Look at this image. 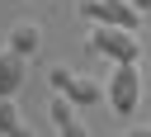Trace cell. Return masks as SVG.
Returning a JSON list of instances; mask_svg holds the SVG:
<instances>
[{
	"mask_svg": "<svg viewBox=\"0 0 151 137\" xmlns=\"http://www.w3.org/2000/svg\"><path fill=\"white\" fill-rule=\"evenodd\" d=\"M85 43H90V52L109 57L113 66H123V61H137V57H142V38H137V28H118V24H94Z\"/></svg>",
	"mask_w": 151,
	"mask_h": 137,
	"instance_id": "cell-1",
	"label": "cell"
},
{
	"mask_svg": "<svg viewBox=\"0 0 151 137\" xmlns=\"http://www.w3.org/2000/svg\"><path fill=\"white\" fill-rule=\"evenodd\" d=\"M80 14L90 24H118V28H137L142 24V14L127 0H80Z\"/></svg>",
	"mask_w": 151,
	"mask_h": 137,
	"instance_id": "cell-4",
	"label": "cell"
},
{
	"mask_svg": "<svg viewBox=\"0 0 151 137\" xmlns=\"http://www.w3.org/2000/svg\"><path fill=\"white\" fill-rule=\"evenodd\" d=\"M47 113H52V123H57V128H61V123H71V118H76V104H71V99H61V94H57V99H52V104H47Z\"/></svg>",
	"mask_w": 151,
	"mask_h": 137,
	"instance_id": "cell-8",
	"label": "cell"
},
{
	"mask_svg": "<svg viewBox=\"0 0 151 137\" xmlns=\"http://www.w3.org/2000/svg\"><path fill=\"white\" fill-rule=\"evenodd\" d=\"M9 137H33V132H28V128H24V123H19V128H14V132H9Z\"/></svg>",
	"mask_w": 151,
	"mask_h": 137,
	"instance_id": "cell-12",
	"label": "cell"
},
{
	"mask_svg": "<svg viewBox=\"0 0 151 137\" xmlns=\"http://www.w3.org/2000/svg\"><path fill=\"white\" fill-rule=\"evenodd\" d=\"M104 99H109L113 113H132V109H137V99H142V71H137V61H123V66L109 71Z\"/></svg>",
	"mask_w": 151,
	"mask_h": 137,
	"instance_id": "cell-3",
	"label": "cell"
},
{
	"mask_svg": "<svg viewBox=\"0 0 151 137\" xmlns=\"http://www.w3.org/2000/svg\"><path fill=\"white\" fill-rule=\"evenodd\" d=\"M47 85H52L61 99H71L76 109H85V104H99V99H104V85H99V80H90V76H80V71H71V66H52V71H47Z\"/></svg>",
	"mask_w": 151,
	"mask_h": 137,
	"instance_id": "cell-2",
	"label": "cell"
},
{
	"mask_svg": "<svg viewBox=\"0 0 151 137\" xmlns=\"http://www.w3.org/2000/svg\"><path fill=\"white\" fill-rule=\"evenodd\" d=\"M24 61L28 57H19V52H0V94H14L19 85H24Z\"/></svg>",
	"mask_w": 151,
	"mask_h": 137,
	"instance_id": "cell-6",
	"label": "cell"
},
{
	"mask_svg": "<svg viewBox=\"0 0 151 137\" xmlns=\"http://www.w3.org/2000/svg\"><path fill=\"white\" fill-rule=\"evenodd\" d=\"M57 137H90V128H85L80 118H71V123H61V128H57Z\"/></svg>",
	"mask_w": 151,
	"mask_h": 137,
	"instance_id": "cell-9",
	"label": "cell"
},
{
	"mask_svg": "<svg viewBox=\"0 0 151 137\" xmlns=\"http://www.w3.org/2000/svg\"><path fill=\"white\" fill-rule=\"evenodd\" d=\"M123 137H151V128H127Z\"/></svg>",
	"mask_w": 151,
	"mask_h": 137,
	"instance_id": "cell-10",
	"label": "cell"
},
{
	"mask_svg": "<svg viewBox=\"0 0 151 137\" xmlns=\"http://www.w3.org/2000/svg\"><path fill=\"white\" fill-rule=\"evenodd\" d=\"M38 47H42V28L38 24H14L9 28V52H19V57H38Z\"/></svg>",
	"mask_w": 151,
	"mask_h": 137,
	"instance_id": "cell-5",
	"label": "cell"
},
{
	"mask_svg": "<svg viewBox=\"0 0 151 137\" xmlns=\"http://www.w3.org/2000/svg\"><path fill=\"white\" fill-rule=\"evenodd\" d=\"M127 5H132L137 14H146V9H151V0H127Z\"/></svg>",
	"mask_w": 151,
	"mask_h": 137,
	"instance_id": "cell-11",
	"label": "cell"
},
{
	"mask_svg": "<svg viewBox=\"0 0 151 137\" xmlns=\"http://www.w3.org/2000/svg\"><path fill=\"white\" fill-rule=\"evenodd\" d=\"M19 123H24V118H19V104H14V94H0V137H9Z\"/></svg>",
	"mask_w": 151,
	"mask_h": 137,
	"instance_id": "cell-7",
	"label": "cell"
}]
</instances>
